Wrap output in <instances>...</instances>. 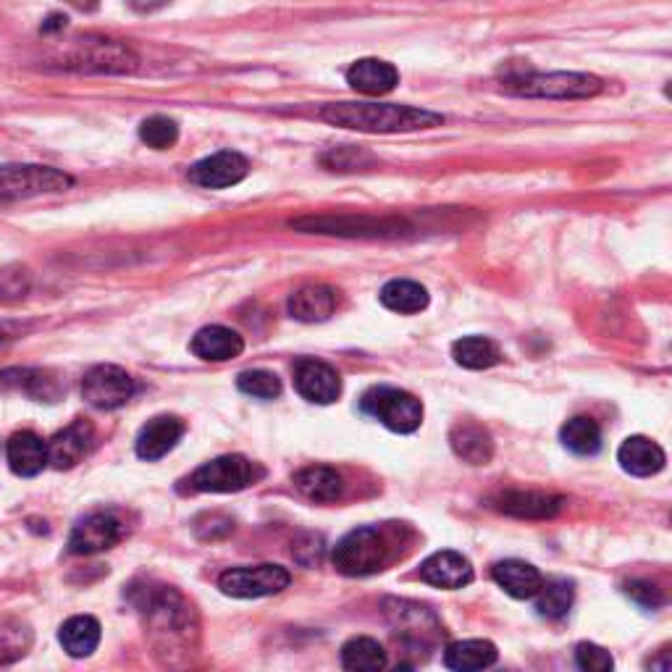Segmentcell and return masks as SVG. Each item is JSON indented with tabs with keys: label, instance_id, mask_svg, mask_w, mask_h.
Instances as JSON below:
<instances>
[{
	"label": "cell",
	"instance_id": "ee69618b",
	"mask_svg": "<svg viewBox=\"0 0 672 672\" xmlns=\"http://www.w3.org/2000/svg\"><path fill=\"white\" fill-rule=\"evenodd\" d=\"M69 5H74V9L80 11H95L100 5V0H66Z\"/></svg>",
	"mask_w": 672,
	"mask_h": 672
},
{
	"label": "cell",
	"instance_id": "ba28073f",
	"mask_svg": "<svg viewBox=\"0 0 672 672\" xmlns=\"http://www.w3.org/2000/svg\"><path fill=\"white\" fill-rule=\"evenodd\" d=\"M74 184V179L50 166H0V203H19L29 197L63 192Z\"/></svg>",
	"mask_w": 672,
	"mask_h": 672
},
{
	"label": "cell",
	"instance_id": "e575fe53",
	"mask_svg": "<svg viewBox=\"0 0 672 672\" xmlns=\"http://www.w3.org/2000/svg\"><path fill=\"white\" fill-rule=\"evenodd\" d=\"M32 649V628L22 620L0 623V664H14Z\"/></svg>",
	"mask_w": 672,
	"mask_h": 672
},
{
	"label": "cell",
	"instance_id": "5b68a950",
	"mask_svg": "<svg viewBox=\"0 0 672 672\" xmlns=\"http://www.w3.org/2000/svg\"><path fill=\"white\" fill-rule=\"evenodd\" d=\"M392 547L379 528H355L337 543L331 552V562L342 575L363 578V575L379 573L389 562Z\"/></svg>",
	"mask_w": 672,
	"mask_h": 672
},
{
	"label": "cell",
	"instance_id": "7402d4cb",
	"mask_svg": "<svg viewBox=\"0 0 672 672\" xmlns=\"http://www.w3.org/2000/svg\"><path fill=\"white\" fill-rule=\"evenodd\" d=\"M5 460H9L11 471L22 478L40 476L45 465H48V444L32 431H19L5 444Z\"/></svg>",
	"mask_w": 672,
	"mask_h": 672
},
{
	"label": "cell",
	"instance_id": "ffe728a7",
	"mask_svg": "<svg viewBox=\"0 0 672 672\" xmlns=\"http://www.w3.org/2000/svg\"><path fill=\"white\" fill-rule=\"evenodd\" d=\"M347 85L368 98H379L400 85V72L387 61L361 59L347 69Z\"/></svg>",
	"mask_w": 672,
	"mask_h": 672
},
{
	"label": "cell",
	"instance_id": "cb8c5ba5",
	"mask_svg": "<svg viewBox=\"0 0 672 672\" xmlns=\"http://www.w3.org/2000/svg\"><path fill=\"white\" fill-rule=\"evenodd\" d=\"M491 578L497 581L499 588H504V594H510L512 599H534L539 591L543 578L530 562L523 560H504L497 562L491 567Z\"/></svg>",
	"mask_w": 672,
	"mask_h": 672
},
{
	"label": "cell",
	"instance_id": "7c38bea8",
	"mask_svg": "<svg viewBox=\"0 0 672 672\" xmlns=\"http://www.w3.org/2000/svg\"><path fill=\"white\" fill-rule=\"evenodd\" d=\"M124 523L113 512H95L74 526L72 536H69V552L80 557L108 552L124 539Z\"/></svg>",
	"mask_w": 672,
	"mask_h": 672
},
{
	"label": "cell",
	"instance_id": "d6a6232c",
	"mask_svg": "<svg viewBox=\"0 0 672 672\" xmlns=\"http://www.w3.org/2000/svg\"><path fill=\"white\" fill-rule=\"evenodd\" d=\"M562 444L567 447L573 454L578 457H594L601 450V428L594 418H586V415H578V418H571L560 431Z\"/></svg>",
	"mask_w": 672,
	"mask_h": 672
},
{
	"label": "cell",
	"instance_id": "ab89813d",
	"mask_svg": "<svg viewBox=\"0 0 672 672\" xmlns=\"http://www.w3.org/2000/svg\"><path fill=\"white\" fill-rule=\"evenodd\" d=\"M366 163H370V158L355 147H337L329 156H323V166H329L331 171H357L366 169Z\"/></svg>",
	"mask_w": 672,
	"mask_h": 672
},
{
	"label": "cell",
	"instance_id": "6da1fadb",
	"mask_svg": "<svg viewBox=\"0 0 672 672\" xmlns=\"http://www.w3.org/2000/svg\"><path fill=\"white\" fill-rule=\"evenodd\" d=\"M321 119L331 126L368 134L418 132L444 124L441 113L396 102H331L321 111Z\"/></svg>",
	"mask_w": 672,
	"mask_h": 672
},
{
	"label": "cell",
	"instance_id": "30bf717a",
	"mask_svg": "<svg viewBox=\"0 0 672 672\" xmlns=\"http://www.w3.org/2000/svg\"><path fill=\"white\" fill-rule=\"evenodd\" d=\"M292 575L281 565H255V567H232L221 573L219 588L227 597L234 599H260L273 597L290 586Z\"/></svg>",
	"mask_w": 672,
	"mask_h": 672
},
{
	"label": "cell",
	"instance_id": "d590c367",
	"mask_svg": "<svg viewBox=\"0 0 672 672\" xmlns=\"http://www.w3.org/2000/svg\"><path fill=\"white\" fill-rule=\"evenodd\" d=\"M236 389L255 400H277L281 394V381L271 370H245L236 376Z\"/></svg>",
	"mask_w": 672,
	"mask_h": 672
},
{
	"label": "cell",
	"instance_id": "d4e9b609",
	"mask_svg": "<svg viewBox=\"0 0 672 672\" xmlns=\"http://www.w3.org/2000/svg\"><path fill=\"white\" fill-rule=\"evenodd\" d=\"M294 489L316 504H331L342 497V476L329 465H310L294 473Z\"/></svg>",
	"mask_w": 672,
	"mask_h": 672
},
{
	"label": "cell",
	"instance_id": "f1b7e54d",
	"mask_svg": "<svg viewBox=\"0 0 672 672\" xmlns=\"http://www.w3.org/2000/svg\"><path fill=\"white\" fill-rule=\"evenodd\" d=\"M379 300L387 310L400 313V316H415V313L428 307L426 286H420L418 281L410 279H394L389 281V284H383Z\"/></svg>",
	"mask_w": 672,
	"mask_h": 672
},
{
	"label": "cell",
	"instance_id": "1f68e13d",
	"mask_svg": "<svg viewBox=\"0 0 672 672\" xmlns=\"http://www.w3.org/2000/svg\"><path fill=\"white\" fill-rule=\"evenodd\" d=\"M452 357L457 366L468 370H486L502 361L497 344L486 337H463L452 344Z\"/></svg>",
	"mask_w": 672,
	"mask_h": 672
},
{
	"label": "cell",
	"instance_id": "b9f144b4",
	"mask_svg": "<svg viewBox=\"0 0 672 672\" xmlns=\"http://www.w3.org/2000/svg\"><path fill=\"white\" fill-rule=\"evenodd\" d=\"M126 3H130L137 14H152V11L163 9L169 0H126Z\"/></svg>",
	"mask_w": 672,
	"mask_h": 672
},
{
	"label": "cell",
	"instance_id": "d6986e66",
	"mask_svg": "<svg viewBox=\"0 0 672 672\" xmlns=\"http://www.w3.org/2000/svg\"><path fill=\"white\" fill-rule=\"evenodd\" d=\"M184 437V424L176 415H158V418L147 420L137 437V454L147 463H156L169 454Z\"/></svg>",
	"mask_w": 672,
	"mask_h": 672
},
{
	"label": "cell",
	"instance_id": "8992f818",
	"mask_svg": "<svg viewBox=\"0 0 672 672\" xmlns=\"http://www.w3.org/2000/svg\"><path fill=\"white\" fill-rule=\"evenodd\" d=\"M260 476H264V471L245 454H223V457L200 465L187 484L190 491H197V494H234V491L253 486Z\"/></svg>",
	"mask_w": 672,
	"mask_h": 672
},
{
	"label": "cell",
	"instance_id": "4316f807",
	"mask_svg": "<svg viewBox=\"0 0 672 672\" xmlns=\"http://www.w3.org/2000/svg\"><path fill=\"white\" fill-rule=\"evenodd\" d=\"M100 623L89 614H76L61 625L59 642L69 657L85 659L100 646Z\"/></svg>",
	"mask_w": 672,
	"mask_h": 672
},
{
	"label": "cell",
	"instance_id": "8d00e7d4",
	"mask_svg": "<svg viewBox=\"0 0 672 672\" xmlns=\"http://www.w3.org/2000/svg\"><path fill=\"white\" fill-rule=\"evenodd\" d=\"M139 139L152 150H169L176 145L179 126L169 117H150L139 126Z\"/></svg>",
	"mask_w": 672,
	"mask_h": 672
},
{
	"label": "cell",
	"instance_id": "9c48e42d",
	"mask_svg": "<svg viewBox=\"0 0 672 672\" xmlns=\"http://www.w3.org/2000/svg\"><path fill=\"white\" fill-rule=\"evenodd\" d=\"M63 66L80 69V72L126 74L137 69V56H134L124 42L85 37V40H76L72 53L63 61Z\"/></svg>",
	"mask_w": 672,
	"mask_h": 672
},
{
	"label": "cell",
	"instance_id": "f546056e",
	"mask_svg": "<svg viewBox=\"0 0 672 672\" xmlns=\"http://www.w3.org/2000/svg\"><path fill=\"white\" fill-rule=\"evenodd\" d=\"M342 668L350 672H379L387 668V651L376 638L355 636L342 646Z\"/></svg>",
	"mask_w": 672,
	"mask_h": 672
},
{
	"label": "cell",
	"instance_id": "44dd1931",
	"mask_svg": "<svg viewBox=\"0 0 672 672\" xmlns=\"http://www.w3.org/2000/svg\"><path fill=\"white\" fill-rule=\"evenodd\" d=\"M190 350L195 352L200 361L208 363H227L242 355L245 350V339L227 326H205L192 337Z\"/></svg>",
	"mask_w": 672,
	"mask_h": 672
},
{
	"label": "cell",
	"instance_id": "74e56055",
	"mask_svg": "<svg viewBox=\"0 0 672 672\" xmlns=\"http://www.w3.org/2000/svg\"><path fill=\"white\" fill-rule=\"evenodd\" d=\"M29 292V273L22 266H9L0 271V303L11 305L27 297Z\"/></svg>",
	"mask_w": 672,
	"mask_h": 672
},
{
	"label": "cell",
	"instance_id": "5bb4252c",
	"mask_svg": "<svg viewBox=\"0 0 672 672\" xmlns=\"http://www.w3.org/2000/svg\"><path fill=\"white\" fill-rule=\"evenodd\" d=\"M294 389L313 405H331L342 394V379L329 363L300 361L294 366Z\"/></svg>",
	"mask_w": 672,
	"mask_h": 672
},
{
	"label": "cell",
	"instance_id": "9a60e30c",
	"mask_svg": "<svg viewBox=\"0 0 672 672\" xmlns=\"http://www.w3.org/2000/svg\"><path fill=\"white\" fill-rule=\"evenodd\" d=\"M494 510L504 515L521 517V521H547L565 508V499L543 491H502L491 499Z\"/></svg>",
	"mask_w": 672,
	"mask_h": 672
},
{
	"label": "cell",
	"instance_id": "4fadbf2b",
	"mask_svg": "<svg viewBox=\"0 0 672 672\" xmlns=\"http://www.w3.org/2000/svg\"><path fill=\"white\" fill-rule=\"evenodd\" d=\"M249 174V163L245 156L234 150H221L216 156L203 158L190 169V182L203 190H227L240 184Z\"/></svg>",
	"mask_w": 672,
	"mask_h": 672
},
{
	"label": "cell",
	"instance_id": "603a6c76",
	"mask_svg": "<svg viewBox=\"0 0 672 672\" xmlns=\"http://www.w3.org/2000/svg\"><path fill=\"white\" fill-rule=\"evenodd\" d=\"M618 463L623 465V471L631 473V476L649 478L664 468L668 457H664V450L657 441L646 437H631L625 439L623 447L618 450Z\"/></svg>",
	"mask_w": 672,
	"mask_h": 672
},
{
	"label": "cell",
	"instance_id": "7bdbcfd3",
	"mask_svg": "<svg viewBox=\"0 0 672 672\" xmlns=\"http://www.w3.org/2000/svg\"><path fill=\"white\" fill-rule=\"evenodd\" d=\"M66 27V16H50L48 22L42 24V32H56V29H63Z\"/></svg>",
	"mask_w": 672,
	"mask_h": 672
},
{
	"label": "cell",
	"instance_id": "484cf974",
	"mask_svg": "<svg viewBox=\"0 0 672 672\" xmlns=\"http://www.w3.org/2000/svg\"><path fill=\"white\" fill-rule=\"evenodd\" d=\"M450 444L454 454L471 465H489L491 457H494V441H491V433L486 431L484 426L473 424V420H463V424L452 428Z\"/></svg>",
	"mask_w": 672,
	"mask_h": 672
},
{
	"label": "cell",
	"instance_id": "4dcf8cb0",
	"mask_svg": "<svg viewBox=\"0 0 672 672\" xmlns=\"http://www.w3.org/2000/svg\"><path fill=\"white\" fill-rule=\"evenodd\" d=\"M0 387L22 389V392L35 396L37 402H56L61 396L59 381L50 379V374H45V370H3Z\"/></svg>",
	"mask_w": 672,
	"mask_h": 672
},
{
	"label": "cell",
	"instance_id": "52a82bcc",
	"mask_svg": "<svg viewBox=\"0 0 672 672\" xmlns=\"http://www.w3.org/2000/svg\"><path fill=\"white\" fill-rule=\"evenodd\" d=\"M361 407L363 413L381 420L394 433H413L424 424V405H420V400L410 392H402V389H370V392L363 394Z\"/></svg>",
	"mask_w": 672,
	"mask_h": 672
},
{
	"label": "cell",
	"instance_id": "277c9868",
	"mask_svg": "<svg viewBox=\"0 0 672 672\" xmlns=\"http://www.w3.org/2000/svg\"><path fill=\"white\" fill-rule=\"evenodd\" d=\"M504 89L521 98H549V100H581L594 98L604 89V82L594 74L552 72V74H521L510 76Z\"/></svg>",
	"mask_w": 672,
	"mask_h": 672
},
{
	"label": "cell",
	"instance_id": "83f0119b",
	"mask_svg": "<svg viewBox=\"0 0 672 672\" xmlns=\"http://www.w3.org/2000/svg\"><path fill=\"white\" fill-rule=\"evenodd\" d=\"M499 659L497 646L484 638H468V642L450 644L444 651V664L457 672H473L491 668Z\"/></svg>",
	"mask_w": 672,
	"mask_h": 672
},
{
	"label": "cell",
	"instance_id": "3957f363",
	"mask_svg": "<svg viewBox=\"0 0 672 672\" xmlns=\"http://www.w3.org/2000/svg\"><path fill=\"white\" fill-rule=\"evenodd\" d=\"M290 227L303 234L344 236V240H396V236L413 232L410 223L402 219H376V216L355 213L303 216V219L290 221Z\"/></svg>",
	"mask_w": 672,
	"mask_h": 672
},
{
	"label": "cell",
	"instance_id": "e0dca14e",
	"mask_svg": "<svg viewBox=\"0 0 672 672\" xmlns=\"http://www.w3.org/2000/svg\"><path fill=\"white\" fill-rule=\"evenodd\" d=\"M420 581H426V584L433 588L454 591V588L471 584L473 565L468 562V557L452 552V549H444V552L428 557L424 565H420Z\"/></svg>",
	"mask_w": 672,
	"mask_h": 672
},
{
	"label": "cell",
	"instance_id": "7a4b0ae2",
	"mask_svg": "<svg viewBox=\"0 0 672 672\" xmlns=\"http://www.w3.org/2000/svg\"><path fill=\"white\" fill-rule=\"evenodd\" d=\"M147 631L158 655H182L190 651V638L197 636L195 612L174 588H161L150 594L145 604Z\"/></svg>",
	"mask_w": 672,
	"mask_h": 672
},
{
	"label": "cell",
	"instance_id": "836d02e7",
	"mask_svg": "<svg viewBox=\"0 0 672 672\" xmlns=\"http://www.w3.org/2000/svg\"><path fill=\"white\" fill-rule=\"evenodd\" d=\"M573 607V586L567 581H549L536 591V610L547 620H562Z\"/></svg>",
	"mask_w": 672,
	"mask_h": 672
},
{
	"label": "cell",
	"instance_id": "ac0fdd59",
	"mask_svg": "<svg viewBox=\"0 0 672 672\" xmlns=\"http://www.w3.org/2000/svg\"><path fill=\"white\" fill-rule=\"evenodd\" d=\"M339 303V292L331 290L326 284H307L300 286L297 292L290 294V303H286V310L294 321L303 323H321L329 321L334 316Z\"/></svg>",
	"mask_w": 672,
	"mask_h": 672
},
{
	"label": "cell",
	"instance_id": "8fae6325",
	"mask_svg": "<svg viewBox=\"0 0 672 672\" xmlns=\"http://www.w3.org/2000/svg\"><path fill=\"white\" fill-rule=\"evenodd\" d=\"M82 396L95 410H119L134 396V379L119 366H95L82 381Z\"/></svg>",
	"mask_w": 672,
	"mask_h": 672
},
{
	"label": "cell",
	"instance_id": "60d3db41",
	"mask_svg": "<svg viewBox=\"0 0 672 672\" xmlns=\"http://www.w3.org/2000/svg\"><path fill=\"white\" fill-rule=\"evenodd\" d=\"M625 591H628V597L636 601L638 607H644V610H657V607L664 604L662 591L655 584H649V581H631L628 586H625Z\"/></svg>",
	"mask_w": 672,
	"mask_h": 672
},
{
	"label": "cell",
	"instance_id": "2e32d148",
	"mask_svg": "<svg viewBox=\"0 0 672 672\" xmlns=\"http://www.w3.org/2000/svg\"><path fill=\"white\" fill-rule=\"evenodd\" d=\"M95 431L87 420H74L72 426L63 428L48 441V465H53L56 471H72L74 465H80L85 460V454L93 447Z\"/></svg>",
	"mask_w": 672,
	"mask_h": 672
},
{
	"label": "cell",
	"instance_id": "f35d334b",
	"mask_svg": "<svg viewBox=\"0 0 672 672\" xmlns=\"http://www.w3.org/2000/svg\"><path fill=\"white\" fill-rule=\"evenodd\" d=\"M575 664L586 672H610L614 668V659L604 646L584 642L575 649Z\"/></svg>",
	"mask_w": 672,
	"mask_h": 672
}]
</instances>
